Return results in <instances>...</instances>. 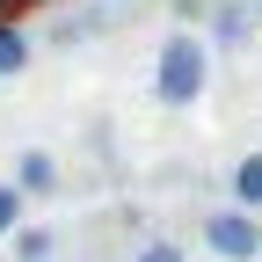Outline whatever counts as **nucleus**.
Returning a JSON list of instances; mask_svg holds the SVG:
<instances>
[{"label": "nucleus", "instance_id": "nucleus-5", "mask_svg": "<svg viewBox=\"0 0 262 262\" xmlns=\"http://www.w3.org/2000/svg\"><path fill=\"white\" fill-rule=\"evenodd\" d=\"M22 66H29V37H22L15 22H0V80H15Z\"/></svg>", "mask_w": 262, "mask_h": 262}, {"label": "nucleus", "instance_id": "nucleus-2", "mask_svg": "<svg viewBox=\"0 0 262 262\" xmlns=\"http://www.w3.org/2000/svg\"><path fill=\"white\" fill-rule=\"evenodd\" d=\"M204 248L219 255V262H255L262 255V226H255V211H211L204 219Z\"/></svg>", "mask_w": 262, "mask_h": 262}, {"label": "nucleus", "instance_id": "nucleus-9", "mask_svg": "<svg viewBox=\"0 0 262 262\" xmlns=\"http://www.w3.org/2000/svg\"><path fill=\"white\" fill-rule=\"evenodd\" d=\"M22 8H29V0H0V22H15V15H22Z\"/></svg>", "mask_w": 262, "mask_h": 262}, {"label": "nucleus", "instance_id": "nucleus-6", "mask_svg": "<svg viewBox=\"0 0 262 262\" xmlns=\"http://www.w3.org/2000/svg\"><path fill=\"white\" fill-rule=\"evenodd\" d=\"M51 233H44V226H15V262H51Z\"/></svg>", "mask_w": 262, "mask_h": 262}, {"label": "nucleus", "instance_id": "nucleus-7", "mask_svg": "<svg viewBox=\"0 0 262 262\" xmlns=\"http://www.w3.org/2000/svg\"><path fill=\"white\" fill-rule=\"evenodd\" d=\"M22 204H29V196H22L15 182H0V241H8L15 226H22Z\"/></svg>", "mask_w": 262, "mask_h": 262}, {"label": "nucleus", "instance_id": "nucleus-1", "mask_svg": "<svg viewBox=\"0 0 262 262\" xmlns=\"http://www.w3.org/2000/svg\"><path fill=\"white\" fill-rule=\"evenodd\" d=\"M204 80H211V51L189 37V29H175L168 44H160V66H153V95L168 110H189L196 95H204Z\"/></svg>", "mask_w": 262, "mask_h": 262}, {"label": "nucleus", "instance_id": "nucleus-3", "mask_svg": "<svg viewBox=\"0 0 262 262\" xmlns=\"http://www.w3.org/2000/svg\"><path fill=\"white\" fill-rule=\"evenodd\" d=\"M15 189H22V196H51V189H58V160H51L44 146H29V153L15 160Z\"/></svg>", "mask_w": 262, "mask_h": 262}, {"label": "nucleus", "instance_id": "nucleus-4", "mask_svg": "<svg viewBox=\"0 0 262 262\" xmlns=\"http://www.w3.org/2000/svg\"><path fill=\"white\" fill-rule=\"evenodd\" d=\"M233 204H241V211H262V153H241V168H233Z\"/></svg>", "mask_w": 262, "mask_h": 262}, {"label": "nucleus", "instance_id": "nucleus-8", "mask_svg": "<svg viewBox=\"0 0 262 262\" xmlns=\"http://www.w3.org/2000/svg\"><path fill=\"white\" fill-rule=\"evenodd\" d=\"M139 262H189V255H182L175 241H146V248H139Z\"/></svg>", "mask_w": 262, "mask_h": 262}]
</instances>
